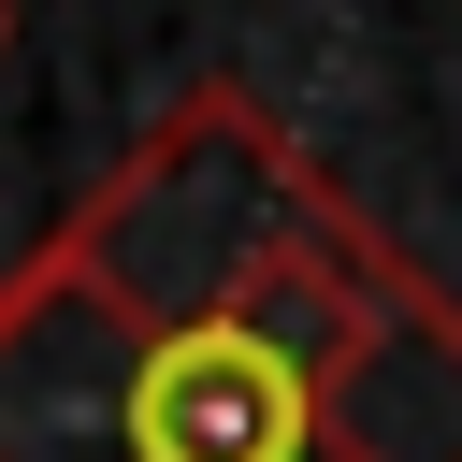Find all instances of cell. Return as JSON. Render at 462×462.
I'll list each match as a JSON object with an SVG mask.
<instances>
[{
	"mask_svg": "<svg viewBox=\"0 0 462 462\" xmlns=\"http://www.w3.org/2000/svg\"><path fill=\"white\" fill-rule=\"evenodd\" d=\"M0 462H462V289L188 87L0 274Z\"/></svg>",
	"mask_w": 462,
	"mask_h": 462,
	"instance_id": "obj_1",
	"label": "cell"
},
{
	"mask_svg": "<svg viewBox=\"0 0 462 462\" xmlns=\"http://www.w3.org/2000/svg\"><path fill=\"white\" fill-rule=\"evenodd\" d=\"M0 43H14V0H0Z\"/></svg>",
	"mask_w": 462,
	"mask_h": 462,
	"instance_id": "obj_2",
	"label": "cell"
}]
</instances>
